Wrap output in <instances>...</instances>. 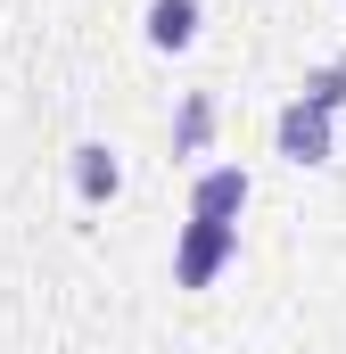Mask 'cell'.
<instances>
[{
    "instance_id": "obj_1",
    "label": "cell",
    "mask_w": 346,
    "mask_h": 354,
    "mask_svg": "<svg viewBox=\"0 0 346 354\" xmlns=\"http://www.w3.org/2000/svg\"><path fill=\"white\" fill-rule=\"evenodd\" d=\"M231 256H239V223H181V239H173V288H206Z\"/></svg>"
},
{
    "instance_id": "obj_2",
    "label": "cell",
    "mask_w": 346,
    "mask_h": 354,
    "mask_svg": "<svg viewBox=\"0 0 346 354\" xmlns=\"http://www.w3.org/2000/svg\"><path fill=\"white\" fill-rule=\"evenodd\" d=\"M272 140H280L289 165H330V115H322L313 99H289L280 124H272Z\"/></svg>"
},
{
    "instance_id": "obj_3",
    "label": "cell",
    "mask_w": 346,
    "mask_h": 354,
    "mask_svg": "<svg viewBox=\"0 0 346 354\" xmlns=\"http://www.w3.org/2000/svg\"><path fill=\"white\" fill-rule=\"evenodd\" d=\"M239 206H248V174L239 165H206L190 181V223H239Z\"/></svg>"
},
{
    "instance_id": "obj_4",
    "label": "cell",
    "mask_w": 346,
    "mask_h": 354,
    "mask_svg": "<svg viewBox=\"0 0 346 354\" xmlns=\"http://www.w3.org/2000/svg\"><path fill=\"white\" fill-rule=\"evenodd\" d=\"M116 189H124L116 149H107V140H83V149H75V198H83V206H107Z\"/></svg>"
},
{
    "instance_id": "obj_5",
    "label": "cell",
    "mask_w": 346,
    "mask_h": 354,
    "mask_svg": "<svg viewBox=\"0 0 346 354\" xmlns=\"http://www.w3.org/2000/svg\"><path fill=\"white\" fill-rule=\"evenodd\" d=\"M149 50H190L198 41V0H149Z\"/></svg>"
},
{
    "instance_id": "obj_6",
    "label": "cell",
    "mask_w": 346,
    "mask_h": 354,
    "mask_svg": "<svg viewBox=\"0 0 346 354\" xmlns=\"http://www.w3.org/2000/svg\"><path fill=\"white\" fill-rule=\"evenodd\" d=\"M206 140H215V99H206V91H190V99H181V115H173V157H198Z\"/></svg>"
},
{
    "instance_id": "obj_7",
    "label": "cell",
    "mask_w": 346,
    "mask_h": 354,
    "mask_svg": "<svg viewBox=\"0 0 346 354\" xmlns=\"http://www.w3.org/2000/svg\"><path fill=\"white\" fill-rule=\"evenodd\" d=\"M297 99H313L322 115H338V107H346V66H322V75H305V91H297Z\"/></svg>"
}]
</instances>
